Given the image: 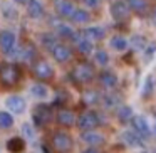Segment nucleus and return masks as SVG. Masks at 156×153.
I'll return each mask as SVG.
<instances>
[{
  "instance_id": "obj_4",
  "label": "nucleus",
  "mask_w": 156,
  "mask_h": 153,
  "mask_svg": "<svg viewBox=\"0 0 156 153\" xmlns=\"http://www.w3.org/2000/svg\"><path fill=\"white\" fill-rule=\"evenodd\" d=\"M131 123H133V131H136L141 138H149L151 128L148 125V119L143 118V116H133Z\"/></svg>"
},
{
  "instance_id": "obj_23",
  "label": "nucleus",
  "mask_w": 156,
  "mask_h": 153,
  "mask_svg": "<svg viewBox=\"0 0 156 153\" xmlns=\"http://www.w3.org/2000/svg\"><path fill=\"white\" fill-rule=\"evenodd\" d=\"M24 146H25V141L22 138H10L7 141V148H9V151H10V153L22 151V150H24Z\"/></svg>"
},
{
  "instance_id": "obj_11",
  "label": "nucleus",
  "mask_w": 156,
  "mask_h": 153,
  "mask_svg": "<svg viewBox=\"0 0 156 153\" xmlns=\"http://www.w3.org/2000/svg\"><path fill=\"white\" fill-rule=\"evenodd\" d=\"M81 140L84 143H87L89 146H99L104 143V138H102L101 133L94 131V129H86V131L81 133Z\"/></svg>"
},
{
  "instance_id": "obj_16",
  "label": "nucleus",
  "mask_w": 156,
  "mask_h": 153,
  "mask_svg": "<svg viewBox=\"0 0 156 153\" xmlns=\"http://www.w3.org/2000/svg\"><path fill=\"white\" fill-rule=\"evenodd\" d=\"M27 14L30 15L32 19H41L42 14H44V7L39 0H29L27 4Z\"/></svg>"
},
{
  "instance_id": "obj_24",
  "label": "nucleus",
  "mask_w": 156,
  "mask_h": 153,
  "mask_svg": "<svg viewBox=\"0 0 156 153\" xmlns=\"http://www.w3.org/2000/svg\"><path fill=\"white\" fill-rule=\"evenodd\" d=\"M14 125V116L9 111H0V129H9Z\"/></svg>"
},
{
  "instance_id": "obj_10",
  "label": "nucleus",
  "mask_w": 156,
  "mask_h": 153,
  "mask_svg": "<svg viewBox=\"0 0 156 153\" xmlns=\"http://www.w3.org/2000/svg\"><path fill=\"white\" fill-rule=\"evenodd\" d=\"M14 47H15V35H14V32H10V31L0 32V49H2V52L10 54V52L14 51Z\"/></svg>"
},
{
  "instance_id": "obj_27",
  "label": "nucleus",
  "mask_w": 156,
  "mask_h": 153,
  "mask_svg": "<svg viewBox=\"0 0 156 153\" xmlns=\"http://www.w3.org/2000/svg\"><path fill=\"white\" fill-rule=\"evenodd\" d=\"M22 135H24V138L27 140V141H32V140L35 138L34 126H32L30 123H24V125H22Z\"/></svg>"
},
{
  "instance_id": "obj_2",
  "label": "nucleus",
  "mask_w": 156,
  "mask_h": 153,
  "mask_svg": "<svg viewBox=\"0 0 156 153\" xmlns=\"http://www.w3.org/2000/svg\"><path fill=\"white\" fill-rule=\"evenodd\" d=\"M52 148L57 153H67L72 150V138L67 133H55L52 138Z\"/></svg>"
},
{
  "instance_id": "obj_22",
  "label": "nucleus",
  "mask_w": 156,
  "mask_h": 153,
  "mask_svg": "<svg viewBox=\"0 0 156 153\" xmlns=\"http://www.w3.org/2000/svg\"><path fill=\"white\" fill-rule=\"evenodd\" d=\"M71 19L76 22V24H86V22L91 19V15H89V12L84 10V9H76L74 14L71 15Z\"/></svg>"
},
{
  "instance_id": "obj_17",
  "label": "nucleus",
  "mask_w": 156,
  "mask_h": 153,
  "mask_svg": "<svg viewBox=\"0 0 156 153\" xmlns=\"http://www.w3.org/2000/svg\"><path fill=\"white\" fill-rule=\"evenodd\" d=\"M99 82H101L104 88H114V86L118 84V78H116V74L111 71H102L101 74H99Z\"/></svg>"
},
{
  "instance_id": "obj_25",
  "label": "nucleus",
  "mask_w": 156,
  "mask_h": 153,
  "mask_svg": "<svg viewBox=\"0 0 156 153\" xmlns=\"http://www.w3.org/2000/svg\"><path fill=\"white\" fill-rule=\"evenodd\" d=\"M133 118V109L129 106H119L118 108V119L121 123H128Z\"/></svg>"
},
{
  "instance_id": "obj_31",
  "label": "nucleus",
  "mask_w": 156,
  "mask_h": 153,
  "mask_svg": "<svg viewBox=\"0 0 156 153\" xmlns=\"http://www.w3.org/2000/svg\"><path fill=\"white\" fill-rule=\"evenodd\" d=\"M94 59H96L98 64L106 66V64H108V61H109V56H108V52H104V51H96L94 52Z\"/></svg>"
},
{
  "instance_id": "obj_14",
  "label": "nucleus",
  "mask_w": 156,
  "mask_h": 153,
  "mask_svg": "<svg viewBox=\"0 0 156 153\" xmlns=\"http://www.w3.org/2000/svg\"><path fill=\"white\" fill-rule=\"evenodd\" d=\"M51 119V109H49V106H37L35 108V111H34V121H35V125H39V126H42V125H45V123Z\"/></svg>"
},
{
  "instance_id": "obj_37",
  "label": "nucleus",
  "mask_w": 156,
  "mask_h": 153,
  "mask_svg": "<svg viewBox=\"0 0 156 153\" xmlns=\"http://www.w3.org/2000/svg\"><path fill=\"white\" fill-rule=\"evenodd\" d=\"M14 2H15V4H19V5H25L29 0H14Z\"/></svg>"
},
{
  "instance_id": "obj_12",
  "label": "nucleus",
  "mask_w": 156,
  "mask_h": 153,
  "mask_svg": "<svg viewBox=\"0 0 156 153\" xmlns=\"http://www.w3.org/2000/svg\"><path fill=\"white\" fill-rule=\"evenodd\" d=\"M51 52H52V56H54V59L57 62H66V61L71 59V49L64 44H55L54 47L51 49Z\"/></svg>"
},
{
  "instance_id": "obj_35",
  "label": "nucleus",
  "mask_w": 156,
  "mask_h": 153,
  "mask_svg": "<svg viewBox=\"0 0 156 153\" xmlns=\"http://www.w3.org/2000/svg\"><path fill=\"white\" fill-rule=\"evenodd\" d=\"M82 153H99V151H98V148H96V146H91V148L84 150Z\"/></svg>"
},
{
  "instance_id": "obj_7",
  "label": "nucleus",
  "mask_w": 156,
  "mask_h": 153,
  "mask_svg": "<svg viewBox=\"0 0 156 153\" xmlns=\"http://www.w3.org/2000/svg\"><path fill=\"white\" fill-rule=\"evenodd\" d=\"M5 106H7V109L10 113H14V115H22V113L25 111V99L22 98V96H9L7 99H5Z\"/></svg>"
},
{
  "instance_id": "obj_28",
  "label": "nucleus",
  "mask_w": 156,
  "mask_h": 153,
  "mask_svg": "<svg viewBox=\"0 0 156 153\" xmlns=\"http://www.w3.org/2000/svg\"><path fill=\"white\" fill-rule=\"evenodd\" d=\"M77 51L81 52V54H89V52L92 51L91 41H87V39H79L77 41Z\"/></svg>"
},
{
  "instance_id": "obj_30",
  "label": "nucleus",
  "mask_w": 156,
  "mask_h": 153,
  "mask_svg": "<svg viewBox=\"0 0 156 153\" xmlns=\"http://www.w3.org/2000/svg\"><path fill=\"white\" fill-rule=\"evenodd\" d=\"M57 32L62 35V37H66V39H76L74 31H72L71 27H67V25H59V27H57Z\"/></svg>"
},
{
  "instance_id": "obj_5",
  "label": "nucleus",
  "mask_w": 156,
  "mask_h": 153,
  "mask_svg": "<svg viewBox=\"0 0 156 153\" xmlns=\"http://www.w3.org/2000/svg\"><path fill=\"white\" fill-rule=\"evenodd\" d=\"M74 79L77 82H89L92 79V76H94V71H92V67L89 64H86V62H81V64L76 66L74 69Z\"/></svg>"
},
{
  "instance_id": "obj_34",
  "label": "nucleus",
  "mask_w": 156,
  "mask_h": 153,
  "mask_svg": "<svg viewBox=\"0 0 156 153\" xmlns=\"http://www.w3.org/2000/svg\"><path fill=\"white\" fill-rule=\"evenodd\" d=\"M81 2H84L87 7H98V4H99V0H81Z\"/></svg>"
},
{
  "instance_id": "obj_3",
  "label": "nucleus",
  "mask_w": 156,
  "mask_h": 153,
  "mask_svg": "<svg viewBox=\"0 0 156 153\" xmlns=\"http://www.w3.org/2000/svg\"><path fill=\"white\" fill-rule=\"evenodd\" d=\"M76 123H77V126L82 131H86V129H94L99 125V116L94 111H86L76 119Z\"/></svg>"
},
{
  "instance_id": "obj_20",
  "label": "nucleus",
  "mask_w": 156,
  "mask_h": 153,
  "mask_svg": "<svg viewBox=\"0 0 156 153\" xmlns=\"http://www.w3.org/2000/svg\"><path fill=\"white\" fill-rule=\"evenodd\" d=\"M30 94L34 96V98H37V99H45L49 96V89H47V86H45V84L37 82V84H32Z\"/></svg>"
},
{
  "instance_id": "obj_19",
  "label": "nucleus",
  "mask_w": 156,
  "mask_h": 153,
  "mask_svg": "<svg viewBox=\"0 0 156 153\" xmlns=\"http://www.w3.org/2000/svg\"><path fill=\"white\" fill-rule=\"evenodd\" d=\"M84 37L87 39V41L94 42V41H101L102 37H104V29L102 27H89L84 31Z\"/></svg>"
},
{
  "instance_id": "obj_33",
  "label": "nucleus",
  "mask_w": 156,
  "mask_h": 153,
  "mask_svg": "<svg viewBox=\"0 0 156 153\" xmlns=\"http://www.w3.org/2000/svg\"><path fill=\"white\" fill-rule=\"evenodd\" d=\"M86 101L87 103H94V101H98V93H86Z\"/></svg>"
},
{
  "instance_id": "obj_8",
  "label": "nucleus",
  "mask_w": 156,
  "mask_h": 153,
  "mask_svg": "<svg viewBox=\"0 0 156 153\" xmlns=\"http://www.w3.org/2000/svg\"><path fill=\"white\" fill-rule=\"evenodd\" d=\"M109 10H111V15L116 19V20H124V19H128V15H129V7H128L126 2H122V0L112 2Z\"/></svg>"
},
{
  "instance_id": "obj_36",
  "label": "nucleus",
  "mask_w": 156,
  "mask_h": 153,
  "mask_svg": "<svg viewBox=\"0 0 156 153\" xmlns=\"http://www.w3.org/2000/svg\"><path fill=\"white\" fill-rule=\"evenodd\" d=\"M143 39L141 37H134V44H136V47H143Z\"/></svg>"
},
{
  "instance_id": "obj_9",
  "label": "nucleus",
  "mask_w": 156,
  "mask_h": 153,
  "mask_svg": "<svg viewBox=\"0 0 156 153\" xmlns=\"http://www.w3.org/2000/svg\"><path fill=\"white\" fill-rule=\"evenodd\" d=\"M121 138H122V141H124L129 148H143V146H144L143 138L136 131H133V129H126V131H122Z\"/></svg>"
},
{
  "instance_id": "obj_1",
  "label": "nucleus",
  "mask_w": 156,
  "mask_h": 153,
  "mask_svg": "<svg viewBox=\"0 0 156 153\" xmlns=\"http://www.w3.org/2000/svg\"><path fill=\"white\" fill-rule=\"evenodd\" d=\"M19 79H20V71H19V67L15 64H10V62L0 64V81L5 86L17 84Z\"/></svg>"
},
{
  "instance_id": "obj_26",
  "label": "nucleus",
  "mask_w": 156,
  "mask_h": 153,
  "mask_svg": "<svg viewBox=\"0 0 156 153\" xmlns=\"http://www.w3.org/2000/svg\"><path fill=\"white\" fill-rule=\"evenodd\" d=\"M0 10H2L4 17H5V19H9V20H15V19H17V12H15V9H14V7H10L9 4H2Z\"/></svg>"
},
{
  "instance_id": "obj_18",
  "label": "nucleus",
  "mask_w": 156,
  "mask_h": 153,
  "mask_svg": "<svg viewBox=\"0 0 156 153\" xmlns=\"http://www.w3.org/2000/svg\"><path fill=\"white\" fill-rule=\"evenodd\" d=\"M128 7L131 10H134V14H138V15L148 14V4L144 0H128Z\"/></svg>"
},
{
  "instance_id": "obj_29",
  "label": "nucleus",
  "mask_w": 156,
  "mask_h": 153,
  "mask_svg": "<svg viewBox=\"0 0 156 153\" xmlns=\"http://www.w3.org/2000/svg\"><path fill=\"white\" fill-rule=\"evenodd\" d=\"M41 41H42V46H44V47H47L49 51H51V49L54 47L55 44H57V42H55L54 34H44V35L41 37Z\"/></svg>"
},
{
  "instance_id": "obj_38",
  "label": "nucleus",
  "mask_w": 156,
  "mask_h": 153,
  "mask_svg": "<svg viewBox=\"0 0 156 153\" xmlns=\"http://www.w3.org/2000/svg\"><path fill=\"white\" fill-rule=\"evenodd\" d=\"M141 153H148V151H141Z\"/></svg>"
},
{
  "instance_id": "obj_13",
  "label": "nucleus",
  "mask_w": 156,
  "mask_h": 153,
  "mask_svg": "<svg viewBox=\"0 0 156 153\" xmlns=\"http://www.w3.org/2000/svg\"><path fill=\"white\" fill-rule=\"evenodd\" d=\"M55 119H57V123H59V125H62V126H72L76 123V115L71 111V109L62 108V109H59V111H57Z\"/></svg>"
},
{
  "instance_id": "obj_39",
  "label": "nucleus",
  "mask_w": 156,
  "mask_h": 153,
  "mask_svg": "<svg viewBox=\"0 0 156 153\" xmlns=\"http://www.w3.org/2000/svg\"><path fill=\"white\" fill-rule=\"evenodd\" d=\"M154 17H156V12H154Z\"/></svg>"
},
{
  "instance_id": "obj_21",
  "label": "nucleus",
  "mask_w": 156,
  "mask_h": 153,
  "mask_svg": "<svg viewBox=\"0 0 156 153\" xmlns=\"http://www.w3.org/2000/svg\"><path fill=\"white\" fill-rule=\"evenodd\" d=\"M109 44H111V47L114 49V51H118V52L126 51V47H128V41H126L122 35H112L111 41H109Z\"/></svg>"
},
{
  "instance_id": "obj_6",
  "label": "nucleus",
  "mask_w": 156,
  "mask_h": 153,
  "mask_svg": "<svg viewBox=\"0 0 156 153\" xmlns=\"http://www.w3.org/2000/svg\"><path fill=\"white\" fill-rule=\"evenodd\" d=\"M34 74L37 76L41 81H45V79H51L52 76H54V69L51 67V64H49L47 61L39 59L34 64Z\"/></svg>"
},
{
  "instance_id": "obj_32",
  "label": "nucleus",
  "mask_w": 156,
  "mask_h": 153,
  "mask_svg": "<svg viewBox=\"0 0 156 153\" xmlns=\"http://www.w3.org/2000/svg\"><path fill=\"white\" fill-rule=\"evenodd\" d=\"M151 89H153V78L151 76H148L146 78V81H144V88H143V94H149L151 93Z\"/></svg>"
},
{
  "instance_id": "obj_15",
  "label": "nucleus",
  "mask_w": 156,
  "mask_h": 153,
  "mask_svg": "<svg viewBox=\"0 0 156 153\" xmlns=\"http://www.w3.org/2000/svg\"><path fill=\"white\" fill-rule=\"evenodd\" d=\"M55 9L61 14V17H67L71 19V15L74 14V5L69 2V0H55Z\"/></svg>"
}]
</instances>
